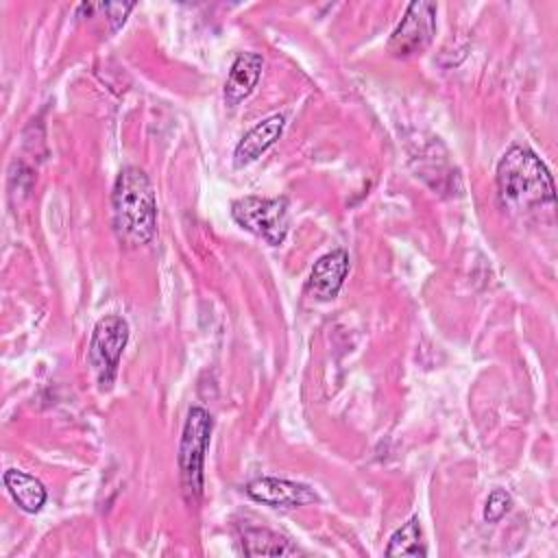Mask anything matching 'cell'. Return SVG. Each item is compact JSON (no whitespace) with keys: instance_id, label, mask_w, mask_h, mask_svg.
Here are the masks:
<instances>
[{"instance_id":"52a82bcc","label":"cell","mask_w":558,"mask_h":558,"mask_svg":"<svg viewBox=\"0 0 558 558\" xmlns=\"http://www.w3.org/2000/svg\"><path fill=\"white\" fill-rule=\"evenodd\" d=\"M347 275L349 253L344 248H333L314 262L305 281V294L314 301H331L338 296Z\"/></svg>"},{"instance_id":"8992f818","label":"cell","mask_w":558,"mask_h":558,"mask_svg":"<svg viewBox=\"0 0 558 558\" xmlns=\"http://www.w3.org/2000/svg\"><path fill=\"white\" fill-rule=\"evenodd\" d=\"M436 33V4L414 0L388 39V50L397 59H408L423 52Z\"/></svg>"},{"instance_id":"7c38bea8","label":"cell","mask_w":558,"mask_h":558,"mask_svg":"<svg viewBox=\"0 0 558 558\" xmlns=\"http://www.w3.org/2000/svg\"><path fill=\"white\" fill-rule=\"evenodd\" d=\"M242 551L246 556H292L299 554V549L286 541L283 536L264 530V527H248L242 532L240 538Z\"/></svg>"},{"instance_id":"30bf717a","label":"cell","mask_w":558,"mask_h":558,"mask_svg":"<svg viewBox=\"0 0 558 558\" xmlns=\"http://www.w3.org/2000/svg\"><path fill=\"white\" fill-rule=\"evenodd\" d=\"M262 68H264V59L257 52H240L233 63L231 70L227 74L225 81V100L229 105H238L242 102L246 96H251V92L255 89L259 76H262Z\"/></svg>"},{"instance_id":"8fae6325","label":"cell","mask_w":558,"mask_h":558,"mask_svg":"<svg viewBox=\"0 0 558 558\" xmlns=\"http://www.w3.org/2000/svg\"><path fill=\"white\" fill-rule=\"evenodd\" d=\"M2 482H4L11 499L24 512H31V514L39 512L41 506L46 504L48 495H46L44 484L37 477H33L20 469H7L2 475Z\"/></svg>"},{"instance_id":"ba28073f","label":"cell","mask_w":558,"mask_h":558,"mask_svg":"<svg viewBox=\"0 0 558 558\" xmlns=\"http://www.w3.org/2000/svg\"><path fill=\"white\" fill-rule=\"evenodd\" d=\"M248 497H253L259 504L275 506V508H296L318 501V495L314 488L301 482L283 480V477H257L246 484Z\"/></svg>"},{"instance_id":"5bb4252c","label":"cell","mask_w":558,"mask_h":558,"mask_svg":"<svg viewBox=\"0 0 558 558\" xmlns=\"http://www.w3.org/2000/svg\"><path fill=\"white\" fill-rule=\"evenodd\" d=\"M510 506H512L510 493L504 488H493L486 499V506H484V521H488V523L499 521L510 510Z\"/></svg>"},{"instance_id":"6da1fadb","label":"cell","mask_w":558,"mask_h":558,"mask_svg":"<svg viewBox=\"0 0 558 558\" xmlns=\"http://www.w3.org/2000/svg\"><path fill=\"white\" fill-rule=\"evenodd\" d=\"M113 227L120 242L129 246L148 244L157 231V198L148 174L137 166L118 172L113 192Z\"/></svg>"},{"instance_id":"9c48e42d","label":"cell","mask_w":558,"mask_h":558,"mask_svg":"<svg viewBox=\"0 0 558 558\" xmlns=\"http://www.w3.org/2000/svg\"><path fill=\"white\" fill-rule=\"evenodd\" d=\"M283 126H286V118L281 113H272L262 122H257L253 129H248L235 146V163L246 166L255 161L281 137Z\"/></svg>"},{"instance_id":"7a4b0ae2","label":"cell","mask_w":558,"mask_h":558,"mask_svg":"<svg viewBox=\"0 0 558 558\" xmlns=\"http://www.w3.org/2000/svg\"><path fill=\"white\" fill-rule=\"evenodd\" d=\"M497 190L504 205L530 209L554 203L556 190L543 159L527 146L512 144L497 163Z\"/></svg>"},{"instance_id":"277c9868","label":"cell","mask_w":558,"mask_h":558,"mask_svg":"<svg viewBox=\"0 0 558 558\" xmlns=\"http://www.w3.org/2000/svg\"><path fill=\"white\" fill-rule=\"evenodd\" d=\"M231 216L242 229L266 240L270 246H279L290 229V211L286 196H242L233 201Z\"/></svg>"},{"instance_id":"4fadbf2b","label":"cell","mask_w":558,"mask_h":558,"mask_svg":"<svg viewBox=\"0 0 558 558\" xmlns=\"http://www.w3.org/2000/svg\"><path fill=\"white\" fill-rule=\"evenodd\" d=\"M386 556H427V549L421 541V521L410 517L388 541Z\"/></svg>"},{"instance_id":"9a60e30c","label":"cell","mask_w":558,"mask_h":558,"mask_svg":"<svg viewBox=\"0 0 558 558\" xmlns=\"http://www.w3.org/2000/svg\"><path fill=\"white\" fill-rule=\"evenodd\" d=\"M102 9L109 13V22H111V26H113V31H116L120 24H124V20H126V13L133 9V2H129V4H120V2H107V4H102Z\"/></svg>"},{"instance_id":"5b68a950","label":"cell","mask_w":558,"mask_h":558,"mask_svg":"<svg viewBox=\"0 0 558 558\" xmlns=\"http://www.w3.org/2000/svg\"><path fill=\"white\" fill-rule=\"evenodd\" d=\"M126 342H129V323L122 316L109 314L94 325L87 360L102 390L111 388L118 373L120 355Z\"/></svg>"},{"instance_id":"3957f363","label":"cell","mask_w":558,"mask_h":558,"mask_svg":"<svg viewBox=\"0 0 558 558\" xmlns=\"http://www.w3.org/2000/svg\"><path fill=\"white\" fill-rule=\"evenodd\" d=\"M214 429L211 414L201 408L192 405L187 410V418L183 425L181 442H179V477H181V493L187 506H198L203 495V466L205 453L209 449Z\"/></svg>"}]
</instances>
